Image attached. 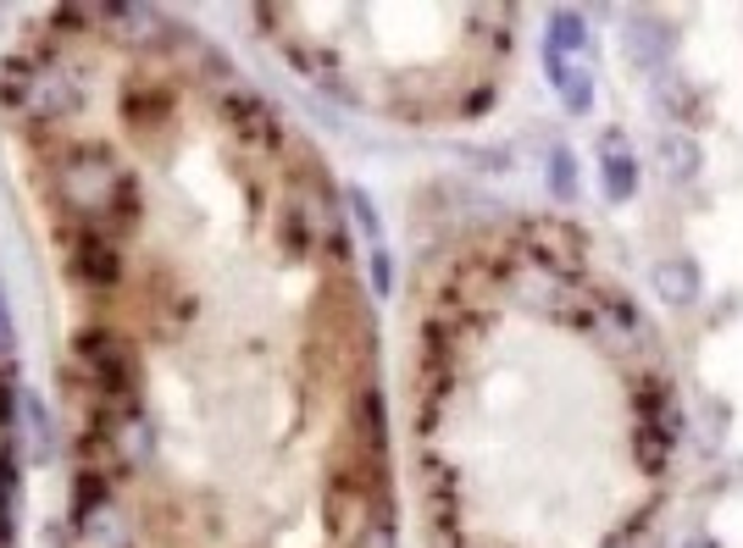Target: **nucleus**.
I'll return each instance as SVG.
<instances>
[{
	"instance_id": "4",
	"label": "nucleus",
	"mask_w": 743,
	"mask_h": 548,
	"mask_svg": "<svg viewBox=\"0 0 743 548\" xmlns=\"http://www.w3.org/2000/svg\"><path fill=\"white\" fill-rule=\"evenodd\" d=\"M544 72H549V83H555V95L566 101V112H594V72H589V67H577L571 56L544 50Z\"/></svg>"
},
{
	"instance_id": "2",
	"label": "nucleus",
	"mask_w": 743,
	"mask_h": 548,
	"mask_svg": "<svg viewBox=\"0 0 743 548\" xmlns=\"http://www.w3.org/2000/svg\"><path fill=\"white\" fill-rule=\"evenodd\" d=\"M589 327H594V333H600V343H605V349H616V354H627V349H638V343L649 338V322H643L627 300H616V294L594 305V322H589Z\"/></svg>"
},
{
	"instance_id": "1",
	"label": "nucleus",
	"mask_w": 743,
	"mask_h": 548,
	"mask_svg": "<svg viewBox=\"0 0 743 548\" xmlns=\"http://www.w3.org/2000/svg\"><path fill=\"white\" fill-rule=\"evenodd\" d=\"M622 50H627V61L638 72H660L672 61V50H677V28L666 18H654V12H632L622 23Z\"/></svg>"
},
{
	"instance_id": "3",
	"label": "nucleus",
	"mask_w": 743,
	"mask_h": 548,
	"mask_svg": "<svg viewBox=\"0 0 743 548\" xmlns=\"http://www.w3.org/2000/svg\"><path fill=\"white\" fill-rule=\"evenodd\" d=\"M600 172H605V195L611 200H632L638 195V155H632L622 128L600 133Z\"/></svg>"
},
{
	"instance_id": "8",
	"label": "nucleus",
	"mask_w": 743,
	"mask_h": 548,
	"mask_svg": "<svg viewBox=\"0 0 743 548\" xmlns=\"http://www.w3.org/2000/svg\"><path fill=\"white\" fill-rule=\"evenodd\" d=\"M549 195H555V200H577V161H571L566 144L549 150Z\"/></svg>"
},
{
	"instance_id": "9",
	"label": "nucleus",
	"mask_w": 743,
	"mask_h": 548,
	"mask_svg": "<svg viewBox=\"0 0 743 548\" xmlns=\"http://www.w3.org/2000/svg\"><path fill=\"white\" fill-rule=\"evenodd\" d=\"M654 101H660V112H666V117H688L683 106H694V83H688V78H666Z\"/></svg>"
},
{
	"instance_id": "5",
	"label": "nucleus",
	"mask_w": 743,
	"mask_h": 548,
	"mask_svg": "<svg viewBox=\"0 0 743 548\" xmlns=\"http://www.w3.org/2000/svg\"><path fill=\"white\" fill-rule=\"evenodd\" d=\"M649 283H654V294L666 300V305H694L699 300V266L688 255H666V260L654 266Z\"/></svg>"
},
{
	"instance_id": "10",
	"label": "nucleus",
	"mask_w": 743,
	"mask_h": 548,
	"mask_svg": "<svg viewBox=\"0 0 743 548\" xmlns=\"http://www.w3.org/2000/svg\"><path fill=\"white\" fill-rule=\"evenodd\" d=\"M683 548H721V543H716V537H688Z\"/></svg>"
},
{
	"instance_id": "6",
	"label": "nucleus",
	"mask_w": 743,
	"mask_h": 548,
	"mask_svg": "<svg viewBox=\"0 0 743 548\" xmlns=\"http://www.w3.org/2000/svg\"><path fill=\"white\" fill-rule=\"evenodd\" d=\"M699 166H705V150H699L694 133H666L660 139V172H666L672 183H694Z\"/></svg>"
},
{
	"instance_id": "7",
	"label": "nucleus",
	"mask_w": 743,
	"mask_h": 548,
	"mask_svg": "<svg viewBox=\"0 0 743 548\" xmlns=\"http://www.w3.org/2000/svg\"><path fill=\"white\" fill-rule=\"evenodd\" d=\"M544 50H555V56L589 50V23H583V12H549V28H544Z\"/></svg>"
}]
</instances>
